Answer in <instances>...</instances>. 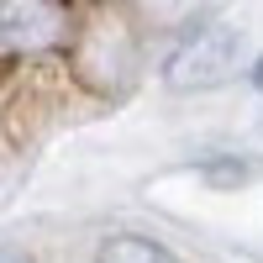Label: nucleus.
<instances>
[{
  "instance_id": "f257e3e1",
  "label": "nucleus",
  "mask_w": 263,
  "mask_h": 263,
  "mask_svg": "<svg viewBox=\"0 0 263 263\" xmlns=\"http://www.w3.org/2000/svg\"><path fill=\"white\" fill-rule=\"evenodd\" d=\"M248 58V37L232 21H211V27H195L179 48L163 58V84L168 90H216L227 84Z\"/></svg>"
},
{
  "instance_id": "f03ea898",
  "label": "nucleus",
  "mask_w": 263,
  "mask_h": 263,
  "mask_svg": "<svg viewBox=\"0 0 263 263\" xmlns=\"http://www.w3.org/2000/svg\"><path fill=\"white\" fill-rule=\"evenodd\" d=\"M63 11L48 0H27V6H0V42L6 48H37L58 32Z\"/></svg>"
},
{
  "instance_id": "7ed1b4c3",
  "label": "nucleus",
  "mask_w": 263,
  "mask_h": 263,
  "mask_svg": "<svg viewBox=\"0 0 263 263\" xmlns=\"http://www.w3.org/2000/svg\"><path fill=\"white\" fill-rule=\"evenodd\" d=\"M100 263H174L168 248H158L153 237H137V232H116L100 242Z\"/></svg>"
},
{
  "instance_id": "20e7f679",
  "label": "nucleus",
  "mask_w": 263,
  "mask_h": 263,
  "mask_svg": "<svg viewBox=\"0 0 263 263\" xmlns=\"http://www.w3.org/2000/svg\"><path fill=\"white\" fill-rule=\"evenodd\" d=\"M205 179H211V184H242V179H248V168H242V163H211V168H205Z\"/></svg>"
},
{
  "instance_id": "39448f33",
  "label": "nucleus",
  "mask_w": 263,
  "mask_h": 263,
  "mask_svg": "<svg viewBox=\"0 0 263 263\" xmlns=\"http://www.w3.org/2000/svg\"><path fill=\"white\" fill-rule=\"evenodd\" d=\"M0 263H32L27 248H0Z\"/></svg>"
},
{
  "instance_id": "423d86ee",
  "label": "nucleus",
  "mask_w": 263,
  "mask_h": 263,
  "mask_svg": "<svg viewBox=\"0 0 263 263\" xmlns=\"http://www.w3.org/2000/svg\"><path fill=\"white\" fill-rule=\"evenodd\" d=\"M253 90L263 95V58H258V69H253Z\"/></svg>"
}]
</instances>
